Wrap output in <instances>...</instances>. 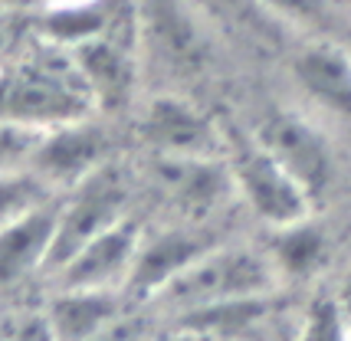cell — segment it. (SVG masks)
I'll use <instances>...</instances> for the list:
<instances>
[{
  "label": "cell",
  "mask_w": 351,
  "mask_h": 341,
  "mask_svg": "<svg viewBox=\"0 0 351 341\" xmlns=\"http://www.w3.org/2000/svg\"><path fill=\"white\" fill-rule=\"evenodd\" d=\"M99 112L73 49L33 33L14 62L0 69V118L40 131L89 118Z\"/></svg>",
  "instance_id": "cell-1"
},
{
  "label": "cell",
  "mask_w": 351,
  "mask_h": 341,
  "mask_svg": "<svg viewBox=\"0 0 351 341\" xmlns=\"http://www.w3.org/2000/svg\"><path fill=\"white\" fill-rule=\"evenodd\" d=\"M276 289H279V273L266 249L214 243L194 263L184 266L145 309H158L174 318L184 312L210 309V305H223L237 299L273 295Z\"/></svg>",
  "instance_id": "cell-2"
},
{
  "label": "cell",
  "mask_w": 351,
  "mask_h": 341,
  "mask_svg": "<svg viewBox=\"0 0 351 341\" xmlns=\"http://www.w3.org/2000/svg\"><path fill=\"white\" fill-rule=\"evenodd\" d=\"M223 157H227L237 197L269 230L289 227V223H299V220L312 217V210H315L312 194L253 135H246V138H227V155Z\"/></svg>",
  "instance_id": "cell-3"
},
{
  "label": "cell",
  "mask_w": 351,
  "mask_h": 341,
  "mask_svg": "<svg viewBox=\"0 0 351 341\" xmlns=\"http://www.w3.org/2000/svg\"><path fill=\"white\" fill-rule=\"evenodd\" d=\"M135 30L141 60L171 76L197 79L214 62L217 33L187 0H135Z\"/></svg>",
  "instance_id": "cell-4"
},
{
  "label": "cell",
  "mask_w": 351,
  "mask_h": 341,
  "mask_svg": "<svg viewBox=\"0 0 351 341\" xmlns=\"http://www.w3.org/2000/svg\"><path fill=\"white\" fill-rule=\"evenodd\" d=\"M132 197H135V181L119 157L106 168H99L95 174H89L73 190L60 194V227H56L46 276H53L92 236H99L119 220L132 217L128 214Z\"/></svg>",
  "instance_id": "cell-5"
},
{
  "label": "cell",
  "mask_w": 351,
  "mask_h": 341,
  "mask_svg": "<svg viewBox=\"0 0 351 341\" xmlns=\"http://www.w3.org/2000/svg\"><path fill=\"white\" fill-rule=\"evenodd\" d=\"M138 138L161 157H223L227 138L220 125L184 95L161 92L148 99L135 122Z\"/></svg>",
  "instance_id": "cell-6"
},
{
  "label": "cell",
  "mask_w": 351,
  "mask_h": 341,
  "mask_svg": "<svg viewBox=\"0 0 351 341\" xmlns=\"http://www.w3.org/2000/svg\"><path fill=\"white\" fill-rule=\"evenodd\" d=\"M112 161H115V135L95 115H89L49 128L33 155L30 170L49 190L66 194Z\"/></svg>",
  "instance_id": "cell-7"
},
{
  "label": "cell",
  "mask_w": 351,
  "mask_h": 341,
  "mask_svg": "<svg viewBox=\"0 0 351 341\" xmlns=\"http://www.w3.org/2000/svg\"><path fill=\"white\" fill-rule=\"evenodd\" d=\"M253 138L260 141L276 161H282V168L295 174L299 184L319 203V197L328 190L332 177H335V155H332V144H328L319 125L306 115H299V112L279 109L269 112L256 125Z\"/></svg>",
  "instance_id": "cell-8"
},
{
  "label": "cell",
  "mask_w": 351,
  "mask_h": 341,
  "mask_svg": "<svg viewBox=\"0 0 351 341\" xmlns=\"http://www.w3.org/2000/svg\"><path fill=\"white\" fill-rule=\"evenodd\" d=\"M148 181L184 220L210 217L237 194L230 168H227V157L152 155Z\"/></svg>",
  "instance_id": "cell-9"
},
{
  "label": "cell",
  "mask_w": 351,
  "mask_h": 341,
  "mask_svg": "<svg viewBox=\"0 0 351 341\" xmlns=\"http://www.w3.org/2000/svg\"><path fill=\"white\" fill-rule=\"evenodd\" d=\"M141 236H145V230L135 217L112 223L108 230L92 236L86 247H79L49 276L53 289H115V292H125Z\"/></svg>",
  "instance_id": "cell-10"
},
{
  "label": "cell",
  "mask_w": 351,
  "mask_h": 341,
  "mask_svg": "<svg viewBox=\"0 0 351 341\" xmlns=\"http://www.w3.org/2000/svg\"><path fill=\"white\" fill-rule=\"evenodd\" d=\"M292 79L332 122L351 125V49L332 36H302L292 53Z\"/></svg>",
  "instance_id": "cell-11"
},
{
  "label": "cell",
  "mask_w": 351,
  "mask_h": 341,
  "mask_svg": "<svg viewBox=\"0 0 351 341\" xmlns=\"http://www.w3.org/2000/svg\"><path fill=\"white\" fill-rule=\"evenodd\" d=\"M60 227V197L30 207L0 227V289H16L33 276H46Z\"/></svg>",
  "instance_id": "cell-12"
},
{
  "label": "cell",
  "mask_w": 351,
  "mask_h": 341,
  "mask_svg": "<svg viewBox=\"0 0 351 341\" xmlns=\"http://www.w3.org/2000/svg\"><path fill=\"white\" fill-rule=\"evenodd\" d=\"M210 247L214 243L200 230H174L171 227V230L145 233L135 266H132V276H128V286H125V295L138 305H148L184 266L194 263L200 253Z\"/></svg>",
  "instance_id": "cell-13"
},
{
  "label": "cell",
  "mask_w": 351,
  "mask_h": 341,
  "mask_svg": "<svg viewBox=\"0 0 351 341\" xmlns=\"http://www.w3.org/2000/svg\"><path fill=\"white\" fill-rule=\"evenodd\" d=\"M187 3L217 33V40L237 43L250 53H276L289 36V30L260 0H187Z\"/></svg>",
  "instance_id": "cell-14"
},
{
  "label": "cell",
  "mask_w": 351,
  "mask_h": 341,
  "mask_svg": "<svg viewBox=\"0 0 351 341\" xmlns=\"http://www.w3.org/2000/svg\"><path fill=\"white\" fill-rule=\"evenodd\" d=\"M128 302L132 299L115 289H53L43 305L60 341H92L128 312Z\"/></svg>",
  "instance_id": "cell-15"
},
{
  "label": "cell",
  "mask_w": 351,
  "mask_h": 341,
  "mask_svg": "<svg viewBox=\"0 0 351 341\" xmlns=\"http://www.w3.org/2000/svg\"><path fill=\"white\" fill-rule=\"evenodd\" d=\"M269 260H273L279 279L292 276V279H308L315 276L325 260H328V236L319 230L312 217L289 223V227H276L273 243H269Z\"/></svg>",
  "instance_id": "cell-16"
},
{
  "label": "cell",
  "mask_w": 351,
  "mask_h": 341,
  "mask_svg": "<svg viewBox=\"0 0 351 341\" xmlns=\"http://www.w3.org/2000/svg\"><path fill=\"white\" fill-rule=\"evenodd\" d=\"M260 3L289 33L302 36H328L332 23L338 20L332 0H260Z\"/></svg>",
  "instance_id": "cell-17"
},
{
  "label": "cell",
  "mask_w": 351,
  "mask_h": 341,
  "mask_svg": "<svg viewBox=\"0 0 351 341\" xmlns=\"http://www.w3.org/2000/svg\"><path fill=\"white\" fill-rule=\"evenodd\" d=\"M49 197H60V194L49 190L33 170L0 174V227L10 223L14 217H20V214H27L36 203L49 201Z\"/></svg>",
  "instance_id": "cell-18"
},
{
  "label": "cell",
  "mask_w": 351,
  "mask_h": 341,
  "mask_svg": "<svg viewBox=\"0 0 351 341\" xmlns=\"http://www.w3.org/2000/svg\"><path fill=\"white\" fill-rule=\"evenodd\" d=\"M295 341H351V325L338 309L335 295L312 299V305L295 328Z\"/></svg>",
  "instance_id": "cell-19"
},
{
  "label": "cell",
  "mask_w": 351,
  "mask_h": 341,
  "mask_svg": "<svg viewBox=\"0 0 351 341\" xmlns=\"http://www.w3.org/2000/svg\"><path fill=\"white\" fill-rule=\"evenodd\" d=\"M46 131L30 128V125H16L0 118V174H20L30 170L33 155L40 148Z\"/></svg>",
  "instance_id": "cell-20"
},
{
  "label": "cell",
  "mask_w": 351,
  "mask_h": 341,
  "mask_svg": "<svg viewBox=\"0 0 351 341\" xmlns=\"http://www.w3.org/2000/svg\"><path fill=\"white\" fill-rule=\"evenodd\" d=\"M0 318H3V341H60L46 315V305L0 312Z\"/></svg>",
  "instance_id": "cell-21"
},
{
  "label": "cell",
  "mask_w": 351,
  "mask_h": 341,
  "mask_svg": "<svg viewBox=\"0 0 351 341\" xmlns=\"http://www.w3.org/2000/svg\"><path fill=\"white\" fill-rule=\"evenodd\" d=\"M33 33H36V14H20V10L0 7V69L23 53Z\"/></svg>",
  "instance_id": "cell-22"
},
{
  "label": "cell",
  "mask_w": 351,
  "mask_h": 341,
  "mask_svg": "<svg viewBox=\"0 0 351 341\" xmlns=\"http://www.w3.org/2000/svg\"><path fill=\"white\" fill-rule=\"evenodd\" d=\"M154 328L152 322L145 318V312H122L106 331H99L92 341H152Z\"/></svg>",
  "instance_id": "cell-23"
},
{
  "label": "cell",
  "mask_w": 351,
  "mask_h": 341,
  "mask_svg": "<svg viewBox=\"0 0 351 341\" xmlns=\"http://www.w3.org/2000/svg\"><path fill=\"white\" fill-rule=\"evenodd\" d=\"M152 341H217V338L200 335V331H187V328H178V325H168L165 335H154Z\"/></svg>",
  "instance_id": "cell-24"
},
{
  "label": "cell",
  "mask_w": 351,
  "mask_h": 341,
  "mask_svg": "<svg viewBox=\"0 0 351 341\" xmlns=\"http://www.w3.org/2000/svg\"><path fill=\"white\" fill-rule=\"evenodd\" d=\"M332 295H335V302H338V309H341V315H345V322L351 325V269L341 276V282H338V289Z\"/></svg>",
  "instance_id": "cell-25"
},
{
  "label": "cell",
  "mask_w": 351,
  "mask_h": 341,
  "mask_svg": "<svg viewBox=\"0 0 351 341\" xmlns=\"http://www.w3.org/2000/svg\"><path fill=\"white\" fill-rule=\"evenodd\" d=\"M49 0H0L3 10H20V14H40Z\"/></svg>",
  "instance_id": "cell-26"
},
{
  "label": "cell",
  "mask_w": 351,
  "mask_h": 341,
  "mask_svg": "<svg viewBox=\"0 0 351 341\" xmlns=\"http://www.w3.org/2000/svg\"><path fill=\"white\" fill-rule=\"evenodd\" d=\"M335 3V10L338 14H345V10H351V0H332Z\"/></svg>",
  "instance_id": "cell-27"
},
{
  "label": "cell",
  "mask_w": 351,
  "mask_h": 341,
  "mask_svg": "<svg viewBox=\"0 0 351 341\" xmlns=\"http://www.w3.org/2000/svg\"><path fill=\"white\" fill-rule=\"evenodd\" d=\"M0 341H3V318H0Z\"/></svg>",
  "instance_id": "cell-28"
},
{
  "label": "cell",
  "mask_w": 351,
  "mask_h": 341,
  "mask_svg": "<svg viewBox=\"0 0 351 341\" xmlns=\"http://www.w3.org/2000/svg\"><path fill=\"white\" fill-rule=\"evenodd\" d=\"M286 341H295V335H292V338H286Z\"/></svg>",
  "instance_id": "cell-29"
},
{
  "label": "cell",
  "mask_w": 351,
  "mask_h": 341,
  "mask_svg": "<svg viewBox=\"0 0 351 341\" xmlns=\"http://www.w3.org/2000/svg\"><path fill=\"white\" fill-rule=\"evenodd\" d=\"M348 49H351V43H348Z\"/></svg>",
  "instance_id": "cell-30"
}]
</instances>
